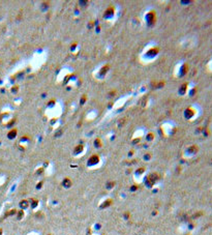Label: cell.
I'll return each mask as SVG.
<instances>
[{
	"label": "cell",
	"instance_id": "cell-1",
	"mask_svg": "<svg viewBox=\"0 0 212 235\" xmlns=\"http://www.w3.org/2000/svg\"><path fill=\"white\" fill-rule=\"evenodd\" d=\"M98 162V157H92L90 158V163L91 164H94V163H97Z\"/></svg>",
	"mask_w": 212,
	"mask_h": 235
}]
</instances>
